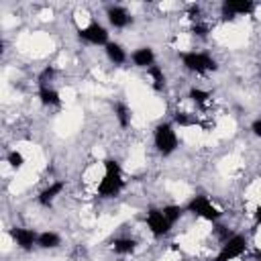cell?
<instances>
[{
  "mask_svg": "<svg viewBox=\"0 0 261 261\" xmlns=\"http://www.w3.org/2000/svg\"><path fill=\"white\" fill-rule=\"evenodd\" d=\"M65 245V234L63 230L51 226V228H43L39 230V239H37V249L43 253H57L61 251Z\"/></svg>",
  "mask_w": 261,
  "mask_h": 261,
  "instance_id": "7",
  "label": "cell"
},
{
  "mask_svg": "<svg viewBox=\"0 0 261 261\" xmlns=\"http://www.w3.org/2000/svg\"><path fill=\"white\" fill-rule=\"evenodd\" d=\"M149 147L153 149V153L159 159H163V161L171 159L173 155H177L181 151V135H179V128L169 118L159 120L151 128Z\"/></svg>",
  "mask_w": 261,
  "mask_h": 261,
  "instance_id": "1",
  "label": "cell"
},
{
  "mask_svg": "<svg viewBox=\"0 0 261 261\" xmlns=\"http://www.w3.org/2000/svg\"><path fill=\"white\" fill-rule=\"evenodd\" d=\"M75 41L82 49H104L112 41V37H110V29L106 27V22L94 20L86 29L75 31Z\"/></svg>",
  "mask_w": 261,
  "mask_h": 261,
  "instance_id": "3",
  "label": "cell"
},
{
  "mask_svg": "<svg viewBox=\"0 0 261 261\" xmlns=\"http://www.w3.org/2000/svg\"><path fill=\"white\" fill-rule=\"evenodd\" d=\"M108 261H128V259H122V257H112V259H108Z\"/></svg>",
  "mask_w": 261,
  "mask_h": 261,
  "instance_id": "8",
  "label": "cell"
},
{
  "mask_svg": "<svg viewBox=\"0 0 261 261\" xmlns=\"http://www.w3.org/2000/svg\"><path fill=\"white\" fill-rule=\"evenodd\" d=\"M102 16L104 22L110 31H116L118 35L130 31L137 24V18L133 16L128 4H120V2H110L102 6Z\"/></svg>",
  "mask_w": 261,
  "mask_h": 261,
  "instance_id": "2",
  "label": "cell"
},
{
  "mask_svg": "<svg viewBox=\"0 0 261 261\" xmlns=\"http://www.w3.org/2000/svg\"><path fill=\"white\" fill-rule=\"evenodd\" d=\"M157 63H159V51L155 45L143 43V45L130 49V69H137L143 73Z\"/></svg>",
  "mask_w": 261,
  "mask_h": 261,
  "instance_id": "5",
  "label": "cell"
},
{
  "mask_svg": "<svg viewBox=\"0 0 261 261\" xmlns=\"http://www.w3.org/2000/svg\"><path fill=\"white\" fill-rule=\"evenodd\" d=\"M102 53H104L106 63H108L112 69H124L126 65H130V49H128L122 41H118V39H112V41L102 49Z\"/></svg>",
  "mask_w": 261,
  "mask_h": 261,
  "instance_id": "6",
  "label": "cell"
},
{
  "mask_svg": "<svg viewBox=\"0 0 261 261\" xmlns=\"http://www.w3.org/2000/svg\"><path fill=\"white\" fill-rule=\"evenodd\" d=\"M10 232V237L14 239L16 245V253H24L31 255L37 249V239H39V228L35 226H27V224H10L8 228H4Z\"/></svg>",
  "mask_w": 261,
  "mask_h": 261,
  "instance_id": "4",
  "label": "cell"
}]
</instances>
